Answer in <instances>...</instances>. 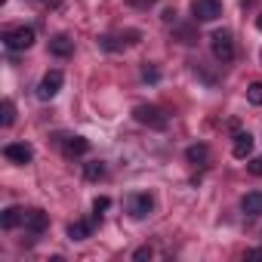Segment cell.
I'll return each instance as SVG.
<instances>
[{
	"mask_svg": "<svg viewBox=\"0 0 262 262\" xmlns=\"http://www.w3.org/2000/svg\"><path fill=\"white\" fill-rule=\"evenodd\" d=\"M133 117H136L139 123L151 126V129H164V126L170 123V117H167L158 105H136V108H133Z\"/></svg>",
	"mask_w": 262,
	"mask_h": 262,
	"instance_id": "cell-2",
	"label": "cell"
},
{
	"mask_svg": "<svg viewBox=\"0 0 262 262\" xmlns=\"http://www.w3.org/2000/svg\"><path fill=\"white\" fill-rule=\"evenodd\" d=\"M142 77H145L148 83H158V80H161V71H158L155 65H145V68H142Z\"/></svg>",
	"mask_w": 262,
	"mask_h": 262,
	"instance_id": "cell-20",
	"label": "cell"
},
{
	"mask_svg": "<svg viewBox=\"0 0 262 262\" xmlns=\"http://www.w3.org/2000/svg\"><path fill=\"white\" fill-rule=\"evenodd\" d=\"M62 80H65V77H62V71H59V68L47 71V74H43V80H40V86H37V96H40V99H53V96L62 90Z\"/></svg>",
	"mask_w": 262,
	"mask_h": 262,
	"instance_id": "cell-5",
	"label": "cell"
},
{
	"mask_svg": "<svg viewBox=\"0 0 262 262\" xmlns=\"http://www.w3.org/2000/svg\"><path fill=\"white\" fill-rule=\"evenodd\" d=\"M173 37H176L179 43H194V40H198V31H194L191 25H176V28H173Z\"/></svg>",
	"mask_w": 262,
	"mask_h": 262,
	"instance_id": "cell-16",
	"label": "cell"
},
{
	"mask_svg": "<svg viewBox=\"0 0 262 262\" xmlns=\"http://www.w3.org/2000/svg\"><path fill=\"white\" fill-rule=\"evenodd\" d=\"M247 170H250L253 176H262V158H253V161L247 164Z\"/></svg>",
	"mask_w": 262,
	"mask_h": 262,
	"instance_id": "cell-23",
	"label": "cell"
},
{
	"mask_svg": "<svg viewBox=\"0 0 262 262\" xmlns=\"http://www.w3.org/2000/svg\"><path fill=\"white\" fill-rule=\"evenodd\" d=\"M185 158H188L191 164H198V167H204V164L210 161V148H207L204 142H198V145H188V151H185Z\"/></svg>",
	"mask_w": 262,
	"mask_h": 262,
	"instance_id": "cell-14",
	"label": "cell"
},
{
	"mask_svg": "<svg viewBox=\"0 0 262 262\" xmlns=\"http://www.w3.org/2000/svg\"><path fill=\"white\" fill-rule=\"evenodd\" d=\"M210 47H213V56H216L219 62H231V59H234V40H231L228 31H213Z\"/></svg>",
	"mask_w": 262,
	"mask_h": 262,
	"instance_id": "cell-3",
	"label": "cell"
},
{
	"mask_svg": "<svg viewBox=\"0 0 262 262\" xmlns=\"http://www.w3.org/2000/svg\"><path fill=\"white\" fill-rule=\"evenodd\" d=\"M256 28H259V31H262V16H256Z\"/></svg>",
	"mask_w": 262,
	"mask_h": 262,
	"instance_id": "cell-27",
	"label": "cell"
},
{
	"mask_svg": "<svg viewBox=\"0 0 262 262\" xmlns=\"http://www.w3.org/2000/svg\"><path fill=\"white\" fill-rule=\"evenodd\" d=\"M247 102L250 105H262V83H250L247 86Z\"/></svg>",
	"mask_w": 262,
	"mask_h": 262,
	"instance_id": "cell-19",
	"label": "cell"
},
{
	"mask_svg": "<svg viewBox=\"0 0 262 262\" xmlns=\"http://www.w3.org/2000/svg\"><path fill=\"white\" fill-rule=\"evenodd\" d=\"M151 210H155V198H151V194L139 191V194L129 198V216H133V219H145Z\"/></svg>",
	"mask_w": 262,
	"mask_h": 262,
	"instance_id": "cell-6",
	"label": "cell"
},
{
	"mask_svg": "<svg viewBox=\"0 0 262 262\" xmlns=\"http://www.w3.org/2000/svg\"><path fill=\"white\" fill-rule=\"evenodd\" d=\"M47 225H50V216H47L43 210H28V213H25V228H28V231L40 234Z\"/></svg>",
	"mask_w": 262,
	"mask_h": 262,
	"instance_id": "cell-8",
	"label": "cell"
},
{
	"mask_svg": "<svg viewBox=\"0 0 262 262\" xmlns=\"http://www.w3.org/2000/svg\"><path fill=\"white\" fill-rule=\"evenodd\" d=\"M99 43H102V47H105V50H108V53H114V50H120V47H123V43H117V40H114V37H102V40H99Z\"/></svg>",
	"mask_w": 262,
	"mask_h": 262,
	"instance_id": "cell-22",
	"label": "cell"
},
{
	"mask_svg": "<svg viewBox=\"0 0 262 262\" xmlns=\"http://www.w3.org/2000/svg\"><path fill=\"white\" fill-rule=\"evenodd\" d=\"M4 43H7V50L22 53V50H28V47L34 43V28H28V25L7 28V31H4Z\"/></svg>",
	"mask_w": 262,
	"mask_h": 262,
	"instance_id": "cell-1",
	"label": "cell"
},
{
	"mask_svg": "<svg viewBox=\"0 0 262 262\" xmlns=\"http://www.w3.org/2000/svg\"><path fill=\"white\" fill-rule=\"evenodd\" d=\"M96 222H99V216H96L93 222H83V219H77V222H71V225H68V237H71V241H86Z\"/></svg>",
	"mask_w": 262,
	"mask_h": 262,
	"instance_id": "cell-11",
	"label": "cell"
},
{
	"mask_svg": "<svg viewBox=\"0 0 262 262\" xmlns=\"http://www.w3.org/2000/svg\"><path fill=\"white\" fill-rule=\"evenodd\" d=\"M50 53H53V56H59V59L71 56V53H74V40H71V37H65V34H59V37H53V40H50Z\"/></svg>",
	"mask_w": 262,
	"mask_h": 262,
	"instance_id": "cell-9",
	"label": "cell"
},
{
	"mask_svg": "<svg viewBox=\"0 0 262 262\" xmlns=\"http://www.w3.org/2000/svg\"><path fill=\"white\" fill-rule=\"evenodd\" d=\"M191 13H194V22H213L222 16V4L219 0H194Z\"/></svg>",
	"mask_w": 262,
	"mask_h": 262,
	"instance_id": "cell-4",
	"label": "cell"
},
{
	"mask_svg": "<svg viewBox=\"0 0 262 262\" xmlns=\"http://www.w3.org/2000/svg\"><path fill=\"white\" fill-rule=\"evenodd\" d=\"M244 259H262V250H247Z\"/></svg>",
	"mask_w": 262,
	"mask_h": 262,
	"instance_id": "cell-26",
	"label": "cell"
},
{
	"mask_svg": "<svg viewBox=\"0 0 262 262\" xmlns=\"http://www.w3.org/2000/svg\"><path fill=\"white\" fill-rule=\"evenodd\" d=\"M13 120H16V105H13L10 99H4V117H0V123H4V126H13Z\"/></svg>",
	"mask_w": 262,
	"mask_h": 262,
	"instance_id": "cell-18",
	"label": "cell"
},
{
	"mask_svg": "<svg viewBox=\"0 0 262 262\" xmlns=\"http://www.w3.org/2000/svg\"><path fill=\"white\" fill-rule=\"evenodd\" d=\"M250 151H253V136L250 133H237L234 136V145H231V155L244 161V158H250Z\"/></svg>",
	"mask_w": 262,
	"mask_h": 262,
	"instance_id": "cell-10",
	"label": "cell"
},
{
	"mask_svg": "<svg viewBox=\"0 0 262 262\" xmlns=\"http://www.w3.org/2000/svg\"><path fill=\"white\" fill-rule=\"evenodd\" d=\"M90 151V139H83V136H71L68 142H65V155L68 158H80V155H86Z\"/></svg>",
	"mask_w": 262,
	"mask_h": 262,
	"instance_id": "cell-13",
	"label": "cell"
},
{
	"mask_svg": "<svg viewBox=\"0 0 262 262\" xmlns=\"http://www.w3.org/2000/svg\"><path fill=\"white\" fill-rule=\"evenodd\" d=\"M108 207H111L108 198H96V201H93V210H96V213H102V210H108Z\"/></svg>",
	"mask_w": 262,
	"mask_h": 262,
	"instance_id": "cell-24",
	"label": "cell"
},
{
	"mask_svg": "<svg viewBox=\"0 0 262 262\" xmlns=\"http://www.w3.org/2000/svg\"><path fill=\"white\" fill-rule=\"evenodd\" d=\"M83 176H86L90 182H99V179L105 176V164H102V161H90V164L83 167Z\"/></svg>",
	"mask_w": 262,
	"mask_h": 262,
	"instance_id": "cell-17",
	"label": "cell"
},
{
	"mask_svg": "<svg viewBox=\"0 0 262 262\" xmlns=\"http://www.w3.org/2000/svg\"><path fill=\"white\" fill-rule=\"evenodd\" d=\"M4 158L13 161V164H31L34 151H31V145H25V142H10V145L4 148Z\"/></svg>",
	"mask_w": 262,
	"mask_h": 262,
	"instance_id": "cell-7",
	"label": "cell"
},
{
	"mask_svg": "<svg viewBox=\"0 0 262 262\" xmlns=\"http://www.w3.org/2000/svg\"><path fill=\"white\" fill-rule=\"evenodd\" d=\"M133 259H136V262H142V259H151V247H139V250L133 253Z\"/></svg>",
	"mask_w": 262,
	"mask_h": 262,
	"instance_id": "cell-25",
	"label": "cell"
},
{
	"mask_svg": "<svg viewBox=\"0 0 262 262\" xmlns=\"http://www.w3.org/2000/svg\"><path fill=\"white\" fill-rule=\"evenodd\" d=\"M241 210L247 216H259L262 213V191H247L244 201H241Z\"/></svg>",
	"mask_w": 262,
	"mask_h": 262,
	"instance_id": "cell-12",
	"label": "cell"
},
{
	"mask_svg": "<svg viewBox=\"0 0 262 262\" xmlns=\"http://www.w3.org/2000/svg\"><path fill=\"white\" fill-rule=\"evenodd\" d=\"M129 7H136V10H148V7H155L158 0H126Z\"/></svg>",
	"mask_w": 262,
	"mask_h": 262,
	"instance_id": "cell-21",
	"label": "cell"
},
{
	"mask_svg": "<svg viewBox=\"0 0 262 262\" xmlns=\"http://www.w3.org/2000/svg\"><path fill=\"white\" fill-rule=\"evenodd\" d=\"M19 222H25V213L19 207H7L4 216H0V225H4V228H16Z\"/></svg>",
	"mask_w": 262,
	"mask_h": 262,
	"instance_id": "cell-15",
	"label": "cell"
}]
</instances>
